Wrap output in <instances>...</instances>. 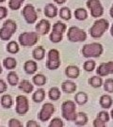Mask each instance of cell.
<instances>
[{"label": "cell", "mask_w": 113, "mask_h": 127, "mask_svg": "<svg viewBox=\"0 0 113 127\" xmlns=\"http://www.w3.org/2000/svg\"><path fill=\"white\" fill-rule=\"evenodd\" d=\"M88 121H89V118H88L87 114L84 112H79V113H76V116L74 120V123L77 126H84L88 123Z\"/></svg>", "instance_id": "18"}, {"label": "cell", "mask_w": 113, "mask_h": 127, "mask_svg": "<svg viewBox=\"0 0 113 127\" xmlns=\"http://www.w3.org/2000/svg\"><path fill=\"white\" fill-rule=\"evenodd\" d=\"M39 34L37 32H23L19 35L18 41L20 45L24 47H30L34 46L39 41Z\"/></svg>", "instance_id": "4"}, {"label": "cell", "mask_w": 113, "mask_h": 127, "mask_svg": "<svg viewBox=\"0 0 113 127\" xmlns=\"http://www.w3.org/2000/svg\"><path fill=\"white\" fill-rule=\"evenodd\" d=\"M97 118H99L100 120H102L105 123H109L110 117H109V114L107 111H100L97 115Z\"/></svg>", "instance_id": "40"}, {"label": "cell", "mask_w": 113, "mask_h": 127, "mask_svg": "<svg viewBox=\"0 0 113 127\" xmlns=\"http://www.w3.org/2000/svg\"><path fill=\"white\" fill-rule=\"evenodd\" d=\"M45 98V91L43 89H38L33 94H32V100L34 103L40 104Z\"/></svg>", "instance_id": "22"}, {"label": "cell", "mask_w": 113, "mask_h": 127, "mask_svg": "<svg viewBox=\"0 0 113 127\" xmlns=\"http://www.w3.org/2000/svg\"><path fill=\"white\" fill-rule=\"evenodd\" d=\"M2 72H3V68H2V65H1V63H0V74L2 73Z\"/></svg>", "instance_id": "49"}, {"label": "cell", "mask_w": 113, "mask_h": 127, "mask_svg": "<svg viewBox=\"0 0 113 127\" xmlns=\"http://www.w3.org/2000/svg\"><path fill=\"white\" fill-rule=\"evenodd\" d=\"M49 39L52 42H54V43H59V42H60V41H62V39H63V34H59V33H57V32H55L52 30L51 33H50Z\"/></svg>", "instance_id": "36"}, {"label": "cell", "mask_w": 113, "mask_h": 127, "mask_svg": "<svg viewBox=\"0 0 113 127\" xmlns=\"http://www.w3.org/2000/svg\"><path fill=\"white\" fill-rule=\"evenodd\" d=\"M60 96H61V92L58 87H53L48 91V97L50 98V100L58 101L60 98Z\"/></svg>", "instance_id": "27"}, {"label": "cell", "mask_w": 113, "mask_h": 127, "mask_svg": "<svg viewBox=\"0 0 113 127\" xmlns=\"http://www.w3.org/2000/svg\"><path fill=\"white\" fill-rule=\"evenodd\" d=\"M32 57L35 60H42L45 57V49L42 46H37L34 50L32 51Z\"/></svg>", "instance_id": "20"}, {"label": "cell", "mask_w": 113, "mask_h": 127, "mask_svg": "<svg viewBox=\"0 0 113 127\" xmlns=\"http://www.w3.org/2000/svg\"><path fill=\"white\" fill-rule=\"evenodd\" d=\"M12 35H13V33L6 27L2 26V27L0 28V40H2V41H9L11 39Z\"/></svg>", "instance_id": "28"}, {"label": "cell", "mask_w": 113, "mask_h": 127, "mask_svg": "<svg viewBox=\"0 0 113 127\" xmlns=\"http://www.w3.org/2000/svg\"><path fill=\"white\" fill-rule=\"evenodd\" d=\"M61 65L60 61V55L59 50L51 49L47 54V61H46V68L48 70H57Z\"/></svg>", "instance_id": "6"}, {"label": "cell", "mask_w": 113, "mask_h": 127, "mask_svg": "<svg viewBox=\"0 0 113 127\" xmlns=\"http://www.w3.org/2000/svg\"><path fill=\"white\" fill-rule=\"evenodd\" d=\"M75 102L79 105H83L88 102V95L87 93L83 92V91H79L77 92L75 96Z\"/></svg>", "instance_id": "30"}, {"label": "cell", "mask_w": 113, "mask_h": 127, "mask_svg": "<svg viewBox=\"0 0 113 127\" xmlns=\"http://www.w3.org/2000/svg\"><path fill=\"white\" fill-rule=\"evenodd\" d=\"M7 80H8V83H9L10 86H17L19 83V76L18 74L13 72L12 70L8 73V75H7Z\"/></svg>", "instance_id": "26"}, {"label": "cell", "mask_w": 113, "mask_h": 127, "mask_svg": "<svg viewBox=\"0 0 113 127\" xmlns=\"http://www.w3.org/2000/svg\"><path fill=\"white\" fill-rule=\"evenodd\" d=\"M66 29H67V26L60 21L56 22L53 26V31L59 33V34H63L64 32L66 31Z\"/></svg>", "instance_id": "33"}, {"label": "cell", "mask_w": 113, "mask_h": 127, "mask_svg": "<svg viewBox=\"0 0 113 127\" xmlns=\"http://www.w3.org/2000/svg\"><path fill=\"white\" fill-rule=\"evenodd\" d=\"M54 112H55L54 104H51V103H45L41 106V110H40V112L38 114V119L41 122H47L53 116Z\"/></svg>", "instance_id": "10"}, {"label": "cell", "mask_w": 113, "mask_h": 127, "mask_svg": "<svg viewBox=\"0 0 113 127\" xmlns=\"http://www.w3.org/2000/svg\"><path fill=\"white\" fill-rule=\"evenodd\" d=\"M104 90L109 93H113V78H108L103 83Z\"/></svg>", "instance_id": "37"}, {"label": "cell", "mask_w": 113, "mask_h": 127, "mask_svg": "<svg viewBox=\"0 0 113 127\" xmlns=\"http://www.w3.org/2000/svg\"><path fill=\"white\" fill-rule=\"evenodd\" d=\"M95 67H96V63H95L94 60H92V59H88V60L85 61L84 64H83V68H84V70H85L86 72H88V73L92 72L95 69Z\"/></svg>", "instance_id": "35"}, {"label": "cell", "mask_w": 113, "mask_h": 127, "mask_svg": "<svg viewBox=\"0 0 113 127\" xmlns=\"http://www.w3.org/2000/svg\"><path fill=\"white\" fill-rule=\"evenodd\" d=\"M64 123L60 118H54L51 120L49 123V127H63Z\"/></svg>", "instance_id": "39"}, {"label": "cell", "mask_w": 113, "mask_h": 127, "mask_svg": "<svg viewBox=\"0 0 113 127\" xmlns=\"http://www.w3.org/2000/svg\"><path fill=\"white\" fill-rule=\"evenodd\" d=\"M3 66H4L5 69H7L9 71H11V70L16 68L17 60L14 58H12V57H8V58L4 59V60H3Z\"/></svg>", "instance_id": "21"}, {"label": "cell", "mask_w": 113, "mask_h": 127, "mask_svg": "<svg viewBox=\"0 0 113 127\" xmlns=\"http://www.w3.org/2000/svg\"><path fill=\"white\" fill-rule=\"evenodd\" d=\"M3 27H6L7 28H9V30L14 34L16 32V29H17V24L12 19H8L3 23Z\"/></svg>", "instance_id": "34"}, {"label": "cell", "mask_w": 113, "mask_h": 127, "mask_svg": "<svg viewBox=\"0 0 113 127\" xmlns=\"http://www.w3.org/2000/svg\"><path fill=\"white\" fill-rule=\"evenodd\" d=\"M110 35L113 37V24L112 26H111V27H110Z\"/></svg>", "instance_id": "48"}, {"label": "cell", "mask_w": 113, "mask_h": 127, "mask_svg": "<svg viewBox=\"0 0 113 127\" xmlns=\"http://www.w3.org/2000/svg\"><path fill=\"white\" fill-rule=\"evenodd\" d=\"M6 0H0V3H4Z\"/></svg>", "instance_id": "52"}, {"label": "cell", "mask_w": 113, "mask_h": 127, "mask_svg": "<svg viewBox=\"0 0 113 127\" xmlns=\"http://www.w3.org/2000/svg\"><path fill=\"white\" fill-rule=\"evenodd\" d=\"M18 88L20 91H23L25 93H27V94L31 93L33 91V89H34L33 84L29 80H27V79H24L20 83H18Z\"/></svg>", "instance_id": "16"}, {"label": "cell", "mask_w": 113, "mask_h": 127, "mask_svg": "<svg viewBox=\"0 0 113 127\" xmlns=\"http://www.w3.org/2000/svg\"><path fill=\"white\" fill-rule=\"evenodd\" d=\"M54 1L57 3V4H59V5H62L66 2V0H54Z\"/></svg>", "instance_id": "46"}, {"label": "cell", "mask_w": 113, "mask_h": 127, "mask_svg": "<svg viewBox=\"0 0 113 127\" xmlns=\"http://www.w3.org/2000/svg\"><path fill=\"white\" fill-rule=\"evenodd\" d=\"M77 86L75 82L71 81V80H66L61 84V90L62 91H64L65 93H74L75 91H76Z\"/></svg>", "instance_id": "14"}, {"label": "cell", "mask_w": 113, "mask_h": 127, "mask_svg": "<svg viewBox=\"0 0 113 127\" xmlns=\"http://www.w3.org/2000/svg\"><path fill=\"white\" fill-rule=\"evenodd\" d=\"M35 28H36V32L39 35L44 36V35L49 33L50 29H51V24L48 20L41 19L40 22H38Z\"/></svg>", "instance_id": "12"}, {"label": "cell", "mask_w": 113, "mask_h": 127, "mask_svg": "<svg viewBox=\"0 0 113 127\" xmlns=\"http://www.w3.org/2000/svg\"><path fill=\"white\" fill-rule=\"evenodd\" d=\"M6 50L9 52V54H17L19 52V50H20V46H19L18 42L15 41H10L7 44V46H6Z\"/></svg>", "instance_id": "29"}, {"label": "cell", "mask_w": 113, "mask_h": 127, "mask_svg": "<svg viewBox=\"0 0 113 127\" xmlns=\"http://www.w3.org/2000/svg\"><path fill=\"white\" fill-rule=\"evenodd\" d=\"M110 116H111V118L113 120V109H111V111H110Z\"/></svg>", "instance_id": "50"}, {"label": "cell", "mask_w": 113, "mask_h": 127, "mask_svg": "<svg viewBox=\"0 0 113 127\" xmlns=\"http://www.w3.org/2000/svg\"><path fill=\"white\" fill-rule=\"evenodd\" d=\"M59 14L60 16V18L62 20H65V21H68L72 18V12H71V9H69L68 7H63L59 9Z\"/></svg>", "instance_id": "32"}, {"label": "cell", "mask_w": 113, "mask_h": 127, "mask_svg": "<svg viewBox=\"0 0 113 127\" xmlns=\"http://www.w3.org/2000/svg\"><path fill=\"white\" fill-rule=\"evenodd\" d=\"M7 89H8L7 83H6L3 79H0V94L4 93L5 91H7Z\"/></svg>", "instance_id": "44"}, {"label": "cell", "mask_w": 113, "mask_h": 127, "mask_svg": "<svg viewBox=\"0 0 113 127\" xmlns=\"http://www.w3.org/2000/svg\"><path fill=\"white\" fill-rule=\"evenodd\" d=\"M61 115L68 122H74L76 116L75 102L71 100L64 101L61 104Z\"/></svg>", "instance_id": "3"}, {"label": "cell", "mask_w": 113, "mask_h": 127, "mask_svg": "<svg viewBox=\"0 0 113 127\" xmlns=\"http://www.w3.org/2000/svg\"><path fill=\"white\" fill-rule=\"evenodd\" d=\"M38 70V64L34 60H27L24 64V71L27 74H34Z\"/></svg>", "instance_id": "15"}, {"label": "cell", "mask_w": 113, "mask_h": 127, "mask_svg": "<svg viewBox=\"0 0 113 127\" xmlns=\"http://www.w3.org/2000/svg\"><path fill=\"white\" fill-rule=\"evenodd\" d=\"M18 1H20V2L22 3V4H23V3H24V2H25V0H18Z\"/></svg>", "instance_id": "51"}, {"label": "cell", "mask_w": 113, "mask_h": 127, "mask_svg": "<svg viewBox=\"0 0 113 127\" xmlns=\"http://www.w3.org/2000/svg\"><path fill=\"white\" fill-rule=\"evenodd\" d=\"M15 111L20 116H25L29 111V102L26 96L18 95L15 99Z\"/></svg>", "instance_id": "8"}, {"label": "cell", "mask_w": 113, "mask_h": 127, "mask_svg": "<svg viewBox=\"0 0 113 127\" xmlns=\"http://www.w3.org/2000/svg\"><path fill=\"white\" fill-rule=\"evenodd\" d=\"M65 74L68 78H71V79H76L77 77L79 76L80 74V71L79 68L77 66L75 65H69L65 69Z\"/></svg>", "instance_id": "13"}, {"label": "cell", "mask_w": 113, "mask_h": 127, "mask_svg": "<svg viewBox=\"0 0 113 127\" xmlns=\"http://www.w3.org/2000/svg\"><path fill=\"white\" fill-rule=\"evenodd\" d=\"M99 104L101 105V107H103L105 109L110 108L112 106L113 104V100L111 98V96L109 95V94H104L100 97L99 100Z\"/></svg>", "instance_id": "19"}, {"label": "cell", "mask_w": 113, "mask_h": 127, "mask_svg": "<svg viewBox=\"0 0 113 127\" xmlns=\"http://www.w3.org/2000/svg\"><path fill=\"white\" fill-rule=\"evenodd\" d=\"M82 55L86 59L90 58H99L104 52V47L101 43L98 42H91L85 44L82 48Z\"/></svg>", "instance_id": "2"}, {"label": "cell", "mask_w": 113, "mask_h": 127, "mask_svg": "<svg viewBox=\"0 0 113 127\" xmlns=\"http://www.w3.org/2000/svg\"><path fill=\"white\" fill-rule=\"evenodd\" d=\"M96 73L100 76H107L113 73V61H109L106 63H101L96 69Z\"/></svg>", "instance_id": "11"}, {"label": "cell", "mask_w": 113, "mask_h": 127, "mask_svg": "<svg viewBox=\"0 0 113 127\" xmlns=\"http://www.w3.org/2000/svg\"><path fill=\"white\" fill-rule=\"evenodd\" d=\"M32 82L34 85H36L38 87H42L45 85L46 83V77L43 75L42 73H37L35 74L33 78H32Z\"/></svg>", "instance_id": "24"}, {"label": "cell", "mask_w": 113, "mask_h": 127, "mask_svg": "<svg viewBox=\"0 0 113 127\" xmlns=\"http://www.w3.org/2000/svg\"><path fill=\"white\" fill-rule=\"evenodd\" d=\"M106 124H107V123L103 122L102 120H100V119L97 118V117H96V119L92 122V125L94 127H106Z\"/></svg>", "instance_id": "42"}, {"label": "cell", "mask_w": 113, "mask_h": 127, "mask_svg": "<svg viewBox=\"0 0 113 127\" xmlns=\"http://www.w3.org/2000/svg\"><path fill=\"white\" fill-rule=\"evenodd\" d=\"M86 5L93 18H99L104 14V7L99 0H88Z\"/></svg>", "instance_id": "7"}, {"label": "cell", "mask_w": 113, "mask_h": 127, "mask_svg": "<svg viewBox=\"0 0 113 127\" xmlns=\"http://www.w3.org/2000/svg\"><path fill=\"white\" fill-rule=\"evenodd\" d=\"M109 27V23L108 20L100 18L96 20L90 28V35L93 39H100L105 34V32Z\"/></svg>", "instance_id": "1"}, {"label": "cell", "mask_w": 113, "mask_h": 127, "mask_svg": "<svg viewBox=\"0 0 113 127\" xmlns=\"http://www.w3.org/2000/svg\"><path fill=\"white\" fill-rule=\"evenodd\" d=\"M67 38L72 42H81L87 40V33L79 27H71L68 29Z\"/></svg>", "instance_id": "5"}, {"label": "cell", "mask_w": 113, "mask_h": 127, "mask_svg": "<svg viewBox=\"0 0 113 127\" xmlns=\"http://www.w3.org/2000/svg\"><path fill=\"white\" fill-rule=\"evenodd\" d=\"M0 104L4 108H10L13 105V99L9 94H4L0 99Z\"/></svg>", "instance_id": "23"}, {"label": "cell", "mask_w": 113, "mask_h": 127, "mask_svg": "<svg viewBox=\"0 0 113 127\" xmlns=\"http://www.w3.org/2000/svg\"><path fill=\"white\" fill-rule=\"evenodd\" d=\"M89 84H90V86L92 87V88H95V89H97V88H100V87L103 85V79H102V76H100V75H95V76H91L90 78H89Z\"/></svg>", "instance_id": "25"}, {"label": "cell", "mask_w": 113, "mask_h": 127, "mask_svg": "<svg viewBox=\"0 0 113 127\" xmlns=\"http://www.w3.org/2000/svg\"><path fill=\"white\" fill-rule=\"evenodd\" d=\"M8 125H9V127H23L22 123L19 120L14 118L9 120V123H8Z\"/></svg>", "instance_id": "41"}, {"label": "cell", "mask_w": 113, "mask_h": 127, "mask_svg": "<svg viewBox=\"0 0 113 127\" xmlns=\"http://www.w3.org/2000/svg\"><path fill=\"white\" fill-rule=\"evenodd\" d=\"M27 127H40V124L36 121H28L27 123Z\"/></svg>", "instance_id": "45"}, {"label": "cell", "mask_w": 113, "mask_h": 127, "mask_svg": "<svg viewBox=\"0 0 113 127\" xmlns=\"http://www.w3.org/2000/svg\"><path fill=\"white\" fill-rule=\"evenodd\" d=\"M7 15H8V9H7L6 7L1 6V7H0V20L6 18Z\"/></svg>", "instance_id": "43"}, {"label": "cell", "mask_w": 113, "mask_h": 127, "mask_svg": "<svg viewBox=\"0 0 113 127\" xmlns=\"http://www.w3.org/2000/svg\"><path fill=\"white\" fill-rule=\"evenodd\" d=\"M22 15L25 19V21L29 25L36 23L37 19H38V14H37L36 9L34 8V6L31 4H27L23 8Z\"/></svg>", "instance_id": "9"}, {"label": "cell", "mask_w": 113, "mask_h": 127, "mask_svg": "<svg viewBox=\"0 0 113 127\" xmlns=\"http://www.w3.org/2000/svg\"><path fill=\"white\" fill-rule=\"evenodd\" d=\"M109 14H110V17H111V18H113V4H112V6H111V8H110Z\"/></svg>", "instance_id": "47"}, {"label": "cell", "mask_w": 113, "mask_h": 127, "mask_svg": "<svg viewBox=\"0 0 113 127\" xmlns=\"http://www.w3.org/2000/svg\"><path fill=\"white\" fill-rule=\"evenodd\" d=\"M59 13L58 8L53 4H47L44 7V15L48 18H55Z\"/></svg>", "instance_id": "17"}, {"label": "cell", "mask_w": 113, "mask_h": 127, "mask_svg": "<svg viewBox=\"0 0 113 127\" xmlns=\"http://www.w3.org/2000/svg\"><path fill=\"white\" fill-rule=\"evenodd\" d=\"M75 17L78 21H84L88 18V11L83 8H78L75 10Z\"/></svg>", "instance_id": "31"}, {"label": "cell", "mask_w": 113, "mask_h": 127, "mask_svg": "<svg viewBox=\"0 0 113 127\" xmlns=\"http://www.w3.org/2000/svg\"><path fill=\"white\" fill-rule=\"evenodd\" d=\"M9 8L12 10H18L22 7V3L18 0H9Z\"/></svg>", "instance_id": "38"}]
</instances>
